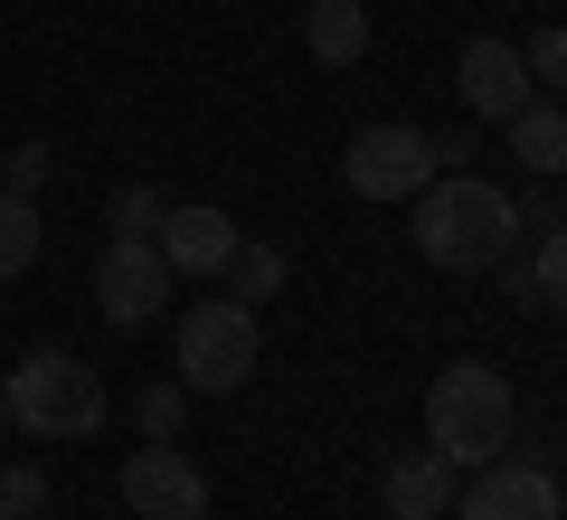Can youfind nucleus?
I'll return each instance as SVG.
<instances>
[{
	"instance_id": "5701e85b",
	"label": "nucleus",
	"mask_w": 567,
	"mask_h": 520,
	"mask_svg": "<svg viewBox=\"0 0 567 520\" xmlns=\"http://www.w3.org/2000/svg\"><path fill=\"white\" fill-rule=\"evenodd\" d=\"M0 426H10V398H0Z\"/></svg>"
},
{
	"instance_id": "aec40b11",
	"label": "nucleus",
	"mask_w": 567,
	"mask_h": 520,
	"mask_svg": "<svg viewBox=\"0 0 567 520\" xmlns=\"http://www.w3.org/2000/svg\"><path fill=\"white\" fill-rule=\"evenodd\" d=\"M39 181H48V142H20V152L0 161V190L10 200H39Z\"/></svg>"
},
{
	"instance_id": "b1692460",
	"label": "nucleus",
	"mask_w": 567,
	"mask_h": 520,
	"mask_svg": "<svg viewBox=\"0 0 567 520\" xmlns=\"http://www.w3.org/2000/svg\"><path fill=\"white\" fill-rule=\"evenodd\" d=\"M0 520H20V511H0Z\"/></svg>"
},
{
	"instance_id": "4be33fe9",
	"label": "nucleus",
	"mask_w": 567,
	"mask_h": 520,
	"mask_svg": "<svg viewBox=\"0 0 567 520\" xmlns=\"http://www.w3.org/2000/svg\"><path fill=\"white\" fill-rule=\"evenodd\" d=\"M558 520H567V482H558Z\"/></svg>"
},
{
	"instance_id": "9d476101",
	"label": "nucleus",
	"mask_w": 567,
	"mask_h": 520,
	"mask_svg": "<svg viewBox=\"0 0 567 520\" xmlns=\"http://www.w3.org/2000/svg\"><path fill=\"white\" fill-rule=\"evenodd\" d=\"M152 246L171 256V275H218V265L237 256V218H227V208H208V200H189V208H162Z\"/></svg>"
},
{
	"instance_id": "f257e3e1",
	"label": "nucleus",
	"mask_w": 567,
	"mask_h": 520,
	"mask_svg": "<svg viewBox=\"0 0 567 520\" xmlns=\"http://www.w3.org/2000/svg\"><path fill=\"white\" fill-rule=\"evenodd\" d=\"M406 208H416L425 265H445V275H502L511 246H520V208H511V190L473 181V171H435Z\"/></svg>"
},
{
	"instance_id": "20e7f679",
	"label": "nucleus",
	"mask_w": 567,
	"mask_h": 520,
	"mask_svg": "<svg viewBox=\"0 0 567 520\" xmlns=\"http://www.w3.org/2000/svg\"><path fill=\"white\" fill-rule=\"evenodd\" d=\"M171 350H181V388H246L265 360V332L246 303H189Z\"/></svg>"
},
{
	"instance_id": "f03ea898",
	"label": "nucleus",
	"mask_w": 567,
	"mask_h": 520,
	"mask_svg": "<svg viewBox=\"0 0 567 520\" xmlns=\"http://www.w3.org/2000/svg\"><path fill=\"white\" fill-rule=\"evenodd\" d=\"M511 426H520V398H511V379L492 360H454L435 369V388H425V445L464 473V463H492L511 455Z\"/></svg>"
},
{
	"instance_id": "39448f33",
	"label": "nucleus",
	"mask_w": 567,
	"mask_h": 520,
	"mask_svg": "<svg viewBox=\"0 0 567 520\" xmlns=\"http://www.w3.org/2000/svg\"><path fill=\"white\" fill-rule=\"evenodd\" d=\"M435 171H445V152H435V133H416V123H369L341 152V181L360 190V200H416Z\"/></svg>"
},
{
	"instance_id": "393cba45",
	"label": "nucleus",
	"mask_w": 567,
	"mask_h": 520,
	"mask_svg": "<svg viewBox=\"0 0 567 520\" xmlns=\"http://www.w3.org/2000/svg\"><path fill=\"white\" fill-rule=\"evenodd\" d=\"M558 104H567V95H558Z\"/></svg>"
},
{
	"instance_id": "9b49d317",
	"label": "nucleus",
	"mask_w": 567,
	"mask_h": 520,
	"mask_svg": "<svg viewBox=\"0 0 567 520\" xmlns=\"http://www.w3.org/2000/svg\"><path fill=\"white\" fill-rule=\"evenodd\" d=\"M388 511L398 520H445L454 511V463L425 445V455H398L388 463Z\"/></svg>"
},
{
	"instance_id": "7ed1b4c3",
	"label": "nucleus",
	"mask_w": 567,
	"mask_h": 520,
	"mask_svg": "<svg viewBox=\"0 0 567 520\" xmlns=\"http://www.w3.org/2000/svg\"><path fill=\"white\" fill-rule=\"evenodd\" d=\"M0 398H10V426H29V436H95L104 426V379L76 350H29L0 379Z\"/></svg>"
},
{
	"instance_id": "6ab92c4d",
	"label": "nucleus",
	"mask_w": 567,
	"mask_h": 520,
	"mask_svg": "<svg viewBox=\"0 0 567 520\" xmlns=\"http://www.w3.org/2000/svg\"><path fill=\"white\" fill-rule=\"evenodd\" d=\"M162 190H114V237H152V227H162Z\"/></svg>"
},
{
	"instance_id": "4468645a",
	"label": "nucleus",
	"mask_w": 567,
	"mask_h": 520,
	"mask_svg": "<svg viewBox=\"0 0 567 520\" xmlns=\"http://www.w3.org/2000/svg\"><path fill=\"white\" fill-rule=\"evenodd\" d=\"M218 275H227V303H246V313L284 294V256H275V246H256V237H237V256H227Z\"/></svg>"
},
{
	"instance_id": "0eeeda50",
	"label": "nucleus",
	"mask_w": 567,
	"mask_h": 520,
	"mask_svg": "<svg viewBox=\"0 0 567 520\" xmlns=\"http://www.w3.org/2000/svg\"><path fill=\"white\" fill-rule=\"evenodd\" d=\"M123 501H133V520H208V473L181 445H142V455H123Z\"/></svg>"
},
{
	"instance_id": "dca6fc26",
	"label": "nucleus",
	"mask_w": 567,
	"mask_h": 520,
	"mask_svg": "<svg viewBox=\"0 0 567 520\" xmlns=\"http://www.w3.org/2000/svg\"><path fill=\"white\" fill-rule=\"evenodd\" d=\"M529 303L567 313V227H548V237H539V256H529Z\"/></svg>"
},
{
	"instance_id": "412c9836",
	"label": "nucleus",
	"mask_w": 567,
	"mask_h": 520,
	"mask_svg": "<svg viewBox=\"0 0 567 520\" xmlns=\"http://www.w3.org/2000/svg\"><path fill=\"white\" fill-rule=\"evenodd\" d=\"M39 501H48V473H39V463H0V511H39Z\"/></svg>"
},
{
	"instance_id": "2eb2a0df",
	"label": "nucleus",
	"mask_w": 567,
	"mask_h": 520,
	"mask_svg": "<svg viewBox=\"0 0 567 520\" xmlns=\"http://www.w3.org/2000/svg\"><path fill=\"white\" fill-rule=\"evenodd\" d=\"M39 265V200H10L0 190V284Z\"/></svg>"
},
{
	"instance_id": "6e6552de",
	"label": "nucleus",
	"mask_w": 567,
	"mask_h": 520,
	"mask_svg": "<svg viewBox=\"0 0 567 520\" xmlns=\"http://www.w3.org/2000/svg\"><path fill=\"white\" fill-rule=\"evenodd\" d=\"M454 511L464 520H558V482H548V463L492 455V463H473V492Z\"/></svg>"
},
{
	"instance_id": "f8f14e48",
	"label": "nucleus",
	"mask_w": 567,
	"mask_h": 520,
	"mask_svg": "<svg viewBox=\"0 0 567 520\" xmlns=\"http://www.w3.org/2000/svg\"><path fill=\"white\" fill-rule=\"evenodd\" d=\"M511 161H520V171H567V104L558 95H529L520 114H511Z\"/></svg>"
},
{
	"instance_id": "ddd939ff",
	"label": "nucleus",
	"mask_w": 567,
	"mask_h": 520,
	"mask_svg": "<svg viewBox=\"0 0 567 520\" xmlns=\"http://www.w3.org/2000/svg\"><path fill=\"white\" fill-rule=\"evenodd\" d=\"M303 48H312L322 67L369 58V10H360V0H312V10H303Z\"/></svg>"
},
{
	"instance_id": "a211bd4d",
	"label": "nucleus",
	"mask_w": 567,
	"mask_h": 520,
	"mask_svg": "<svg viewBox=\"0 0 567 520\" xmlns=\"http://www.w3.org/2000/svg\"><path fill=\"white\" fill-rule=\"evenodd\" d=\"M520 58H529V85H539V95H567V29H539Z\"/></svg>"
},
{
	"instance_id": "f3484780",
	"label": "nucleus",
	"mask_w": 567,
	"mask_h": 520,
	"mask_svg": "<svg viewBox=\"0 0 567 520\" xmlns=\"http://www.w3.org/2000/svg\"><path fill=\"white\" fill-rule=\"evenodd\" d=\"M181 417H189V388L181 379H152V388H142V436H152V445H181Z\"/></svg>"
},
{
	"instance_id": "1a4fd4ad",
	"label": "nucleus",
	"mask_w": 567,
	"mask_h": 520,
	"mask_svg": "<svg viewBox=\"0 0 567 520\" xmlns=\"http://www.w3.org/2000/svg\"><path fill=\"white\" fill-rule=\"evenodd\" d=\"M454 85H464V104H473L483 123H511L529 95H539V85H529V58H520L511 39H473V48H464V77H454Z\"/></svg>"
},
{
	"instance_id": "423d86ee",
	"label": "nucleus",
	"mask_w": 567,
	"mask_h": 520,
	"mask_svg": "<svg viewBox=\"0 0 567 520\" xmlns=\"http://www.w3.org/2000/svg\"><path fill=\"white\" fill-rule=\"evenodd\" d=\"M162 303H171V256L152 237H114V246H104V265H95V313L123 322V332H142Z\"/></svg>"
}]
</instances>
